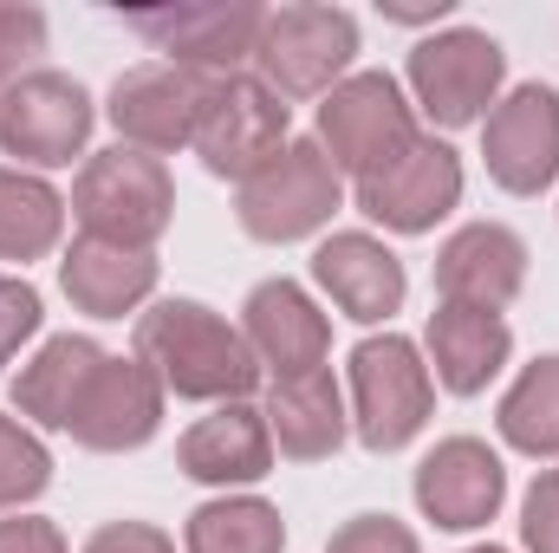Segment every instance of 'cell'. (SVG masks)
Returning <instances> with one entry per match:
<instances>
[{
	"mask_svg": "<svg viewBox=\"0 0 559 553\" xmlns=\"http://www.w3.org/2000/svg\"><path fill=\"white\" fill-rule=\"evenodd\" d=\"M286 143H293V105L286 98H274L254 72L215 79V98L202 111V131H195V156H202L209 176H222V183L241 189Z\"/></svg>",
	"mask_w": 559,
	"mask_h": 553,
	"instance_id": "30bf717a",
	"label": "cell"
},
{
	"mask_svg": "<svg viewBox=\"0 0 559 553\" xmlns=\"http://www.w3.org/2000/svg\"><path fill=\"white\" fill-rule=\"evenodd\" d=\"M411 495H417L423 521H436L442 534H475L508 502V462L481 436H442L417 462Z\"/></svg>",
	"mask_w": 559,
	"mask_h": 553,
	"instance_id": "4fadbf2b",
	"label": "cell"
},
{
	"mask_svg": "<svg viewBox=\"0 0 559 553\" xmlns=\"http://www.w3.org/2000/svg\"><path fill=\"white\" fill-rule=\"evenodd\" d=\"M0 553H72V548H66L59 521H46V515H7L0 521Z\"/></svg>",
	"mask_w": 559,
	"mask_h": 553,
	"instance_id": "d6a6232c",
	"label": "cell"
},
{
	"mask_svg": "<svg viewBox=\"0 0 559 553\" xmlns=\"http://www.w3.org/2000/svg\"><path fill=\"white\" fill-rule=\"evenodd\" d=\"M39 326H46V299H39V286L20 280V274H0V372L20 358L26 339H39Z\"/></svg>",
	"mask_w": 559,
	"mask_h": 553,
	"instance_id": "f1b7e54d",
	"label": "cell"
},
{
	"mask_svg": "<svg viewBox=\"0 0 559 553\" xmlns=\"http://www.w3.org/2000/svg\"><path fill=\"white\" fill-rule=\"evenodd\" d=\"M378 13L397 20V26H436V20L455 13V0H378Z\"/></svg>",
	"mask_w": 559,
	"mask_h": 553,
	"instance_id": "836d02e7",
	"label": "cell"
},
{
	"mask_svg": "<svg viewBox=\"0 0 559 553\" xmlns=\"http://www.w3.org/2000/svg\"><path fill=\"white\" fill-rule=\"evenodd\" d=\"M312 286L358 326H378L391 313H404V293L411 274L404 261L391 255V242L365 235V228H332L319 248H312Z\"/></svg>",
	"mask_w": 559,
	"mask_h": 553,
	"instance_id": "e0dca14e",
	"label": "cell"
},
{
	"mask_svg": "<svg viewBox=\"0 0 559 553\" xmlns=\"http://www.w3.org/2000/svg\"><path fill=\"white\" fill-rule=\"evenodd\" d=\"M59 286L79 313L92 319H124L138 313L143 299L156 293V255H138V248H111V242H92L79 235L59 261Z\"/></svg>",
	"mask_w": 559,
	"mask_h": 553,
	"instance_id": "603a6c76",
	"label": "cell"
},
{
	"mask_svg": "<svg viewBox=\"0 0 559 553\" xmlns=\"http://www.w3.org/2000/svg\"><path fill=\"white\" fill-rule=\"evenodd\" d=\"M98 131V105L79 79L39 66L26 79H13L0 92V150L13 156V169H66L72 156H85V143Z\"/></svg>",
	"mask_w": 559,
	"mask_h": 553,
	"instance_id": "ba28073f",
	"label": "cell"
},
{
	"mask_svg": "<svg viewBox=\"0 0 559 553\" xmlns=\"http://www.w3.org/2000/svg\"><path fill=\"white\" fill-rule=\"evenodd\" d=\"M52 482V449L33 423L0 411V515H20L26 502H39Z\"/></svg>",
	"mask_w": 559,
	"mask_h": 553,
	"instance_id": "4316f807",
	"label": "cell"
},
{
	"mask_svg": "<svg viewBox=\"0 0 559 553\" xmlns=\"http://www.w3.org/2000/svg\"><path fill=\"white\" fill-rule=\"evenodd\" d=\"M325 553H423V541L397 515H352L345 528H332Z\"/></svg>",
	"mask_w": 559,
	"mask_h": 553,
	"instance_id": "f546056e",
	"label": "cell"
},
{
	"mask_svg": "<svg viewBox=\"0 0 559 553\" xmlns=\"http://www.w3.org/2000/svg\"><path fill=\"white\" fill-rule=\"evenodd\" d=\"M404 85H411V105H417L429 125L462 131V125H481L501 105L508 52L481 26H442V33H429V39L411 46Z\"/></svg>",
	"mask_w": 559,
	"mask_h": 553,
	"instance_id": "8992f818",
	"label": "cell"
},
{
	"mask_svg": "<svg viewBox=\"0 0 559 553\" xmlns=\"http://www.w3.org/2000/svg\"><path fill=\"white\" fill-rule=\"evenodd\" d=\"M261 20H267V7H254V0H189V7H138V13H124V26L163 52V66H182V72H202V79L248 72Z\"/></svg>",
	"mask_w": 559,
	"mask_h": 553,
	"instance_id": "9c48e42d",
	"label": "cell"
},
{
	"mask_svg": "<svg viewBox=\"0 0 559 553\" xmlns=\"http://www.w3.org/2000/svg\"><path fill=\"white\" fill-rule=\"evenodd\" d=\"M241 339H248L254 365L274 378L319 372L332 358V319L319 313V299L299 280H261L241 299Z\"/></svg>",
	"mask_w": 559,
	"mask_h": 553,
	"instance_id": "ac0fdd59",
	"label": "cell"
},
{
	"mask_svg": "<svg viewBox=\"0 0 559 553\" xmlns=\"http://www.w3.org/2000/svg\"><path fill=\"white\" fill-rule=\"evenodd\" d=\"M495 430H501L508 449H521L534 462H554L559 456V352L521 365V378L495 404Z\"/></svg>",
	"mask_w": 559,
	"mask_h": 553,
	"instance_id": "d4e9b609",
	"label": "cell"
},
{
	"mask_svg": "<svg viewBox=\"0 0 559 553\" xmlns=\"http://www.w3.org/2000/svg\"><path fill=\"white\" fill-rule=\"evenodd\" d=\"M423 138L417 105L411 92L391 79V72H352L345 85H332L319 98V125H312V143L332 156L338 176L365 183L371 169H384L391 156H404L411 143Z\"/></svg>",
	"mask_w": 559,
	"mask_h": 553,
	"instance_id": "52a82bcc",
	"label": "cell"
},
{
	"mask_svg": "<svg viewBox=\"0 0 559 553\" xmlns=\"http://www.w3.org/2000/svg\"><path fill=\"white\" fill-rule=\"evenodd\" d=\"M358 59V20L325 0H286L267 7L261 39H254V79L274 98H325L332 85L352 79Z\"/></svg>",
	"mask_w": 559,
	"mask_h": 553,
	"instance_id": "277c9868",
	"label": "cell"
},
{
	"mask_svg": "<svg viewBox=\"0 0 559 553\" xmlns=\"http://www.w3.org/2000/svg\"><path fill=\"white\" fill-rule=\"evenodd\" d=\"M352 202L384 235H429L442 215L462 209V156L442 138L423 131L404 156H391L384 169H371L365 183H352Z\"/></svg>",
	"mask_w": 559,
	"mask_h": 553,
	"instance_id": "8fae6325",
	"label": "cell"
},
{
	"mask_svg": "<svg viewBox=\"0 0 559 553\" xmlns=\"http://www.w3.org/2000/svg\"><path fill=\"white\" fill-rule=\"evenodd\" d=\"M481 163L508 196H540L559 183V92L514 85L481 118Z\"/></svg>",
	"mask_w": 559,
	"mask_h": 553,
	"instance_id": "5bb4252c",
	"label": "cell"
},
{
	"mask_svg": "<svg viewBox=\"0 0 559 553\" xmlns=\"http://www.w3.org/2000/svg\"><path fill=\"white\" fill-rule=\"evenodd\" d=\"M182 553H286V521L267 495H215L189 515Z\"/></svg>",
	"mask_w": 559,
	"mask_h": 553,
	"instance_id": "484cf974",
	"label": "cell"
},
{
	"mask_svg": "<svg viewBox=\"0 0 559 553\" xmlns=\"http://www.w3.org/2000/svg\"><path fill=\"white\" fill-rule=\"evenodd\" d=\"M163 385H156V372L143 365L138 352L131 358H118V352H105V365L92 372V385H85V398H79V411H72V443L79 449H98V456H124V449H143L156 430H163Z\"/></svg>",
	"mask_w": 559,
	"mask_h": 553,
	"instance_id": "9a60e30c",
	"label": "cell"
},
{
	"mask_svg": "<svg viewBox=\"0 0 559 553\" xmlns=\"http://www.w3.org/2000/svg\"><path fill=\"white\" fill-rule=\"evenodd\" d=\"M105 365V345L98 339H85V332H52V339H39V352L20 365V378H13V411L26 416L33 430H72V411H79V398H85V385H92V372Z\"/></svg>",
	"mask_w": 559,
	"mask_h": 553,
	"instance_id": "7402d4cb",
	"label": "cell"
},
{
	"mask_svg": "<svg viewBox=\"0 0 559 553\" xmlns=\"http://www.w3.org/2000/svg\"><path fill=\"white\" fill-rule=\"evenodd\" d=\"M527 286V242L501 222H468L436 248V293L442 306L468 313H501Z\"/></svg>",
	"mask_w": 559,
	"mask_h": 553,
	"instance_id": "d6986e66",
	"label": "cell"
},
{
	"mask_svg": "<svg viewBox=\"0 0 559 553\" xmlns=\"http://www.w3.org/2000/svg\"><path fill=\"white\" fill-rule=\"evenodd\" d=\"M46 52V13L33 0H0V92L26 72H39L33 59Z\"/></svg>",
	"mask_w": 559,
	"mask_h": 553,
	"instance_id": "83f0119b",
	"label": "cell"
},
{
	"mask_svg": "<svg viewBox=\"0 0 559 553\" xmlns=\"http://www.w3.org/2000/svg\"><path fill=\"white\" fill-rule=\"evenodd\" d=\"M215 98V79L202 72H182V66H131L118 85H111V131L131 150H150V156H169V150H195V131H202V111Z\"/></svg>",
	"mask_w": 559,
	"mask_h": 553,
	"instance_id": "7c38bea8",
	"label": "cell"
},
{
	"mask_svg": "<svg viewBox=\"0 0 559 553\" xmlns=\"http://www.w3.org/2000/svg\"><path fill=\"white\" fill-rule=\"evenodd\" d=\"M66 209L72 202L46 176L0 163V261H46L66 235Z\"/></svg>",
	"mask_w": 559,
	"mask_h": 553,
	"instance_id": "cb8c5ba5",
	"label": "cell"
},
{
	"mask_svg": "<svg viewBox=\"0 0 559 553\" xmlns=\"http://www.w3.org/2000/svg\"><path fill=\"white\" fill-rule=\"evenodd\" d=\"M462 553H508V548H495V541H488V548H462Z\"/></svg>",
	"mask_w": 559,
	"mask_h": 553,
	"instance_id": "e575fe53",
	"label": "cell"
},
{
	"mask_svg": "<svg viewBox=\"0 0 559 553\" xmlns=\"http://www.w3.org/2000/svg\"><path fill=\"white\" fill-rule=\"evenodd\" d=\"M423 358H429V378L449 391V398H481L508 358H514V332L501 313H468V306H436L429 326H423Z\"/></svg>",
	"mask_w": 559,
	"mask_h": 553,
	"instance_id": "ffe728a7",
	"label": "cell"
},
{
	"mask_svg": "<svg viewBox=\"0 0 559 553\" xmlns=\"http://www.w3.org/2000/svg\"><path fill=\"white\" fill-rule=\"evenodd\" d=\"M521 548L559 553V469H540L521 495Z\"/></svg>",
	"mask_w": 559,
	"mask_h": 553,
	"instance_id": "4dcf8cb0",
	"label": "cell"
},
{
	"mask_svg": "<svg viewBox=\"0 0 559 553\" xmlns=\"http://www.w3.org/2000/svg\"><path fill=\"white\" fill-rule=\"evenodd\" d=\"M176 469L202 489H222V495H248L254 482L274 475V430L267 411L254 404H215L209 416H195L176 443Z\"/></svg>",
	"mask_w": 559,
	"mask_h": 553,
	"instance_id": "2e32d148",
	"label": "cell"
},
{
	"mask_svg": "<svg viewBox=\"0 0 559 553\" xmlns=\"http://www.w3.org/2000/svg\"><path fill=\"white\" fill-rule=\"evenodd\" d=\"M345 391H352V436L371 449V456H397L411 449L429 411H436V378H429V358H423L417 339L404 332H371L352 345V365H345Z\"/></svg>",
	"mask_w": 559,
	"mask_h": 553,
	"instance_id": "7a4b0ae2",
	"label": "cell"
},
{
	"mask_svg": "<svg viewBox=\"0 0 559 553\" xmlns=\"http://www.w3.org/2000/svg\"><path fill=\"white\" fill-rule=\"evenodd\" d=\"M79 553H176V541L156 521H105V528L85 534Z\"/></svg>",
	"mask_w": 559,
	"mask_h": 553,
	"instance_id": "1f68e13d",
	"label": "cell"
},
{
	"mask_svg": "<svg viewBox=\"0 0 559 553\" xmlns=\"http://www.w3.org/2000/svg\"><path fill=\"white\" fill-rule=\"evenodd\" d=\"M338 209H345V176L332 169V156L312 138H293L280 156H267V163L235 189L241 228H248L254 242H267V248L325 235Z\"/></svg>",
	"mask_w": 559,
	"mask_h": 553,
	"instance_id": "5b68a950",
	"label": "cell"
},
{
	"mask_svg": "<svg viewBox=\"0 0 559 553\" xmlns=\"http://www.w3.org/2000/svg\"><path fill=\"white\" fill-rule=\"evenodd\" d=\"M72 215H79V235L150 255L176 222V183H169L163 156L111 143V150L85 156V169L72 183Z\"/></svg>",
	"mask_w": 559,
	"mask_h": 553,
	"instance_id": "3957f363",
	"label": "cell"
},
{
	"mask_svg": "<svg viewBox=\"0 0 559 553\" xmlns=\"http://www.w3.org/2000/svg\"><path fill=\"white\" fill-rule=\"evenodd\" d=\"M131 345L156 372V385L169 398H189V404H248L254 385H261V365H254L241 326H228L202 299H156V306H143Z\"/></svg>",
	"mask_w": 559,
	"mask_h": 553,
	"instance_id": "6da1fadb",
	"label": "cell"
},
{
	"mask_svg": "<svg viewBox=\"0 0 559 553\" xmlns=\"http://www.w3.org/2000/svg\"><path fill=\"white\" fill-rule=\"evenodd\" d=\"M267 430H274V449L286 462H325V456H338V443L352 436V411H345V391H338L332 365L274 378L267 385Z\"/></svg>",
	"mask_w": 559,
	"mask_h": 553,
	"instance_id": "44dd1931",
	"label": "cell"
}]
</instances>
